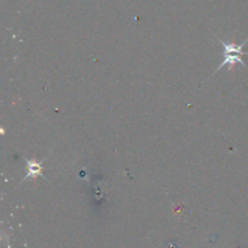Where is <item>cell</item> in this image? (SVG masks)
Masks as SVG:
<instances>
[{
  "label": "cell",
  "mask_w": 248,
  "mask_h": 248,
  "mask_svg": "<svg viewBox=\"0 0 248 248\" xmlns=\"http://www.w3.org/2000/svg\"><path fill=\"white\" fill-rule=\"evenodd\" d=\"M46 159H44L41 162H38L35 161V160H28L26 159V162H27V176L24 177L23 181L24 182L26 179L28 178H35V177H44L43 174V170H44V166H43V162L45 161Z\"/></svg>",
  "instance_id": "cell-2"
},
{
  "label": "cell",
  "mask_w": 248,
  "mask_h": 248,
  "mask_svg": "<svg viewBox=\"0 0 248 248\" xmlns=\"http://www.w3.org/2000/svg\"><path fill=\"white\" fill-rule=\"evenodd\" d=\"M219 43L222 44L223 51H224V61L219 64V67L215 70V73H217L218 70L222 69L225 65H230V67H234L236 63H240L242 65H246L245 61L242 60V56L246 55L247 52H244L242 47L245 46V44L247 43V40L245 43H242L241 45H236V44H227L223 40L218 39Z\"/></svg>",
  "instance_id": "cell-1"
}]
</instances>
